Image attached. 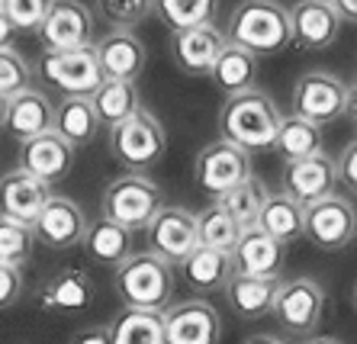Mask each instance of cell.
<instances>
[{
  "instance_id": "obj_50",
  "label": "cell",
  "mask_w": 357,
  "mask_h": 344,
  "mask_svg": "<svg viewBox=\"0 0 357 344\" xmlns=\"http://www.w3.org/2000/svg\"><path fill=\"white\" fill-rule=\"evenodd\" d=\"M0 7H3V0H0Z\"/></svg>"
},
{
  "instance_id": "obj_45",
  "label": "cell",
  "mask_w": 357,
  "mask_h": 344,
  "mask_svg": "<svg viewBox=\"0 0 357 344\" xmlns=\"http://www.w3.org/2000/svg\"><path fill=\"white\" fill-rule=\"evenodd\" d=\"M344 116H348V123L354 126V132H357V81L354 84H348V107H344Z\"/></svg>"
},
{
  "instance_id": "obj_34",
  "label": "cell",
  "mask_w": 357,
  "mask_h": 344,
  "mask_svg": "<svg viewBox=\"0 0 357 344\" xmlns=\"http://www.w3.org/2000/svg\"><path fill=\"white\" fill-rule=\"evenodd\" d=\"M219 13V0H155V17L171 29H193V26L213 23Z\"/></svg>"
},
{
  "instance_id": "obj_8",
  "label": "cell",
  "mask_w": 357,
  "mask_h": 344,
  "mask_svg": "<svg viewBox=\"0 0 357 344\" xmlns=\"http://www.w3.org/2000/svg\"><path fill=\"white\" fill-rule=\"evenodd\" d=\"M251 174V155L245 148H238L229 139H216L197 155L193 164V180L199 190H206L213 196L229 194L232 187H238L241 180H248Z\"/></svg>"
},
{
  "instance_id": "obj_44",
  "label": "cell",
  "mask_w": 357,
  "mask_h": 344,
  "mask_svg": "<svg viewBox=\"0 0 357 344\" xmlns=\"http://www.w3.org/2000/svg\"><path fill=\"white\" fill-rule=\"evenodd\" d=\"M332 7L338 10L341 23H351V26H357V0H332Z\"/></svg>"
},
{
  "instance_id": "obj_26",
  "label": "cell",
  "mask_w": 357,
  "mask_h": 344,
  "mask_svg": "<svg viewBox=\"0 0 357 344\" xmlns=\"http://www.w3.org/2000/svg\"><path fill=\"white\" fill-rule=\"evenodd\" d=\"M84 254L100 267H119L126 258H132V232L107 216L93 219L84 235Z\"/></svg>"
},
{
  "instance_id": "obj_47",
  "label": "cell",
  "mask_w": 357,
  "mask_h": 344,
  "mask_svg": "<svg viewBox=\"0 0 357 344\" xmlns=\"http://www.w3.org/2000/svg\"><path fill=\"white\" fill-rule=\"evenodd\" d=\"M303 344H341L338 338H328V335H312V338H306Z\"/></svg>"
},
{
  "instance_id": "obj_29",
  "label": "cell",
  "mask_w": 357,
  "mask_h": 344,
  "mask_svg": "<svg viewBox=\"0 0 357 344\" xmlns=\"http://www.w3.org/2000/svg\"><path fill=\"white\" fill-rule=\"evenodd\" d=\"M91 103L100 116V126L107 129L126 123V119L135 116L142 109V97L135 81H109V77L100 81V87L91 93Z\"/></svg>"
},
{
  "instance_id": "obj_42",
  "label": "cell",
  "mask_w": 357,
  "mask_h": 344,
  "mask_svg": "<svg viewBox=\"0 0 357 344\" xmlns=\"http://www.w3.org/2000/svg\"><path fill=\"white\" fill-rule=\"evenodd\" d=\"M68 344H113V341H109V328L107 325H91V328L75 331V338H71Z\"/></svg>"
},
{
  "instance_id": "obj_16",
  "label": "cell",
  "mask_w": 357,
  "mask_h": 344,
  "mask_svg": "<svg viewBox=\"0 0 357 344\" xmlns=\"http://www.w3.org/2000/svg\"><path fill=\"white\" fill-rule=\"evenodd\" d=\"M75 151H77L75 145L65 142L55 129H49V132H42L20 145V168L39 177L42 184L55 187L75 168Z\"/></svg>"
},
{
  "instance_id": "obj_37",
  "label": "cell",
  "mask_w": 357,
  "mask_h": 344,
  "mask_svg": "<svg viewBox=\"0 0 357 344\" xmlns=\"http://www.w3.org/2000/svg\"><path fill=\"white\" fill-rule=\"evenodd\" d=\"M97 13L113 29H132L155 13V0H97Z\"/></svg>"
},
{
  "instance_id": "obj_4",
  "label": "cell",
  "mask_w": 357,
  "mask_h": 344,
  "mask_svg": "<svg viewBox=\"0 0 357 344\" xmlns=\"http://www.w3.org/2000/svg\"><path fill=\"white\" fill-rule=\"evenodd\" d=\"M161 187L155 180H149L139 171H126L116 180H109L103 196H100V212L113 222H119L129 232L149 228V222L155 219V212L161 210Z\"/></svg>"
},
{
  "instance_id": "obj_1",
  "label": "cell",
  "mask_w": 357,
  "mask_h": 344,
  "mask_svg": "<svg viewBox=\"0 0 357 344\" xmlns=\"http://www.w3.org/2000/svg\"><path fill=\"white\" fill-rule=\"evenodd\" d=\"M280 109L271 100V93L261 87L241 91L235 97H225L219 109V135L245 148L248 155L274 151V139L280 129Z\"/></svg>"
},
{
  "instance_id": "obj_46",
  "label": "cell",
  "mask_w": 357,
  "mask_h": 344,
  "mask_svg": "<svg viewBox=\"0 0 357 344\" xmlns=\"http://www.w3.org/2000/svg\"><path fill=\"white\" fill-rule=\"evenodd\" d=\"M245 344H287V341H280V338H274V335H255V338H248Z\"/></svg>"
},
{
  "instance_id": "obj_33",
  "label": "cell",
  "mask_w": 357,
  "mask_h": 344,
  "mask_svg": "<svg viewBox=\"0 0 357 344\" xmlns=\"http://www.w3.org/2000/svg\"><path fill=\"white\" fill-rule=\"evenodd\" d=\"M267 196H271V194H267L264 180H258V177H248V180H241L238 187H232L229 194L216 196V203L235 219V222H238L241 228H248V226H258L261 210H264Z\"/></svg>"
},
{
  "instance_id": "obj_19",
  "label": "cell",
  "mask_w": 357,
  "mask_h": 344,
  "mask_svg": "<svg viewBox=\"0 0 357 344\" xmlns=\"http://www.w3.org/2000/svg\"><path fill=\"white\" fill-rule=\"evenodd\" d=\"M97 299V286L84 267H65L52 274L39 290V309L55 312V315H77L87 312Z\"/></svg>"
},
{
  "instance_id": "obj_2",
  "label": "cell",
  "mask_w": 357,
  "mask_h": 344,
  "mask_svg": "<svg viewBox=\"0 0 357 344\" xmlns=\"http://www.w3.org/2000/svg\"><path fill=\"white\" fill-rule=\"evenodd\" d=\"M225 36L229 42L255 52L258 58L280 55L287 45H293L290 7H283L277 0H241L229 13Z\"/></svg>"
},
{
  "instance_id": "obj_24",
  "label": "cell",
  "mask_w": 357,
  "mask_h": 344,
  "mask_svg": "<svg viewBox=\"0 0 357 344\" xmlns=\"http://www.w3.org/2000/svg\"><path fill=\"white\" fill-rule=\"evenodd\" d=\"M177 274L193 293L206 296V293H222L229 280L235 277V260L229 251H219V248H206L199 244L193 254L177 264Z\"/></svg>"
},
{
  "instance_id": "obj_48",
  "label": "cell",
  "mask_w": 357,
  "mask_h": 344,
  "mask_svg": "<svg viewBox=\"0 0 357 344\" xmlns=\"http://www.w3.org/2000/svg\"><path fill=\"white\" fill-rule=\"evenodd\" d=\"M7 100H10V97H3V93H0V129H3V116H7Z\"/></svg>"
},
{
  "instance_id": "obj_17",
  "label": "cell",
  "mask_w": 357,
  "mask_h": 344,
  "mask_svg": "<svg viewBox=\"0 0 357 344\" xmlns=\"http://www.w3.org/2000/svg\"><path fill=\"white\" fill-rule=\"evenodd\" d=\"M225 45H229V36L216 23L171 33V55H174L177 68L183 75H193V77L209 75Z\"/></svg>"
},
{
  "instance_id": "obj_25",
  "label": "cell",
  "mask_w": 357,
  "mask_h": 344,
  "mask_svg": "<svg viewBox=\"0 0 357 344\" xmlns=\"http://www.w3.org/2000/svg\"><path fill=\"white\" fill-rule=\"evenodd\" d=\"M235 274H251V277H280L277 270L283 264V244L274 242L261 226L241 228L238 242L232 248Z\"/></svg>"
},
{
  "instance_id": "obj_30",
  "label": "cell",
  "mask_w": 357,
  "mask_h": 344,
  "mask_svg": "<svg viewBox=\"0 0 357 344\" xmlns=\"http://www.w3.org/2000/svg\"><path fill=\"white\" fill-rule=\"evenodd\" d=\"M258 226L280 244H293L306 238V210L287 194H271L261 210Z\"/></svg>"
},
{
  "instance_id": "obj_41",
  "label": "cell",
  "mask_w": 357,
  "mask_h": 344,
  "mask_svg": "<svg viewBox=\"0 0 357 344\" xmlns=\"http://www.w3.org/2000/svg\"><path fill=\"white\" fill-rule=\"evenodd\" d=\"M338 180L348 187L351 194H357V139H351L338 155Z\"/></svg>"
},
{
  "instance_id": "obj_31",
  "label": "cell",
  "mask_w": 357,
  "mask_h": 344,
  "mask_svg": "<svg viewBox=\"0 0 357 344\" xmlns=\"http://www.w3.org/2000/svg\"><path fill=\"white\" fill-rule=\"evenodd\" d=\"M274 151L283 158V164L287 161H303V158H312V155H322V126L296 116V113H287L280 119V129H277Z\"/></svg>"
},
{
  "instance_id": "obj_3",
  "label": "cell",
  "mask_w": 357,
  "mask_h": 344,
  "mask_svg": "<svg viewBox=\"0 0 357 344\" xmlns=\"http://www.w3.org/2000/svg\"><path fill=\"white\" fill-rule=\"evenodd\" d=\"M174 264H167L155 251H142L126 258L113 274V290L126 302V309L165 312L174 306Z\"/></svg>"
},
{
  "instance_id": "obj_10",
  "label": "cell",
  "mask_w": 357,
  "mask_h": 344,
  "mask_svg": "<svg viewBox=\"0 0 357 344\" xmlns=\"http://www.w3.org/2000/svg\"><path fill=\"white\" fill-rule=\"evenodd\" d=\"M145 235H149V251L177 267L187 254L199 248L197 212H190L187 206H161L145 228Z\"/></svg>"
},
{
  "instance_id": "obj_43",
  "label": "cell",
  "mask_w": 357,
  "mask_h": 344,
  "mask_svg": "<svg viewBox=\"0 0 357 344\" xmlns=\"http://www.w3.org/2000/svg\"><path fill=\"white\" fill-rule=\"evenodd\" d=\"M17 26L10 23L7 17V10L0 7V49H13V42H17Z\"/></svg>"
},
{
  "instance_id": "obj_49",
  "label": "cell",
  "mask_w": 357,
  "mask_h": 344,
  "mask_svg": "<svg viewBox=\"0 0 357 344\" xmlns=\"http://www.w3.org/2000/svg\"><path fill=\"white\" fill-rule=\"evenodd\" d=\"M354 309H357V286H354Z\"/></svg>"
},
{
  "instance_id": "obj_12",
  "label": "cell",
  "mask_w": 357,
  "mask_h": 344,
  "mask_svg": "<svg viewBox=\"0 0 357 344\" xmlns=\"http://www.w3.org/2000/svg\"><path fill=\"white\" fill-rule=\"evenodd\" d=\"M36 36L45 52H71L93 45V10L84 0H55Z\"/></svg>"
},
{
  "instance_id": "obj_9",
  "label": "cell",
  "mask_w": 357,
  "mask_h": 344,
  "mask_svg": "<svg viewBox=\"0 0 357 344\" xmlns=\"http://www.w3.org/2000/svg\"><path fill=\"white\" fill-rule=\"evenodd\" d=\"M325 309V290L319 280L312 277H296V280H283L280 293L274 302V315L280 322V328H287L290 335L312 338V331L322 322Z\"/></svg>"
},
{
  "instance_id": "obj_32",
  "label": "cell",
  "mask_w": 357,
  "mask_h": 344,
  "mask_svg": "<svg viewBox=\"0 0 357 344\" xmlns=\"http://www.w3.org/2000/svg\"><path fill=\"white\" fill-rule=\"evenodd\" d=\"M113 344H167L165 341V312L149 309H123L109 322Z\"/></svg>"
},
{
  "instance_id": "obj_21",
  "label": "cell",
  "mask_w": 357,
  "mask_h": 344,
  "mask_svg": "<svg viewBox=\"0 0 357 344\" xmlns=\"http://www.w3.org/2000/svg\"><path fill=\"white\" fill-rule=\"evenodd\" d=\"M97 58L100 71L109 81H139V75L145 71V45L132 29H109L107 36H100Z\"/></svg>"
},
{
  "instance_id": "obj_11",
  "label": "cell",
  "mask_w": 357,
  "mask_h": 344,
  "mask_svg": "<svg viewBox=\"0 0 357 344\" xmlns=\"http://www.w3.org/2000/svg\"><path fill=\"white\" fill-rule=\"evenodd\" d=\"M306 238L322 251H344L357 238L354 206L338 194L306 206Z\"/></svg>"
},
{
  "instance_id": "obj_40",
  "label": "cell",
  "mask_w": 357,
  "mask_h": 344,
  "mask_svg": "<svg viewBox=\"0 0 357 344\" xmlns=\"http://www.w3.org/2000/svg\"><path fill=\"white\" fill-rule=\"evenodd\" d=\"M26 293V277L23 267H13V264H0V312L13 309Z\"/></svg>"
},
{
  "instance_id": "obj_35",
  "label": "cell",
  "mask_w": 357,
  "mask_h": 344,
  "mask_svg": "<svg viewBox=\"0 0 357 344\" xmlns=\"http://www.w3.org/2000/svg\"><path fill=\"white\" fill-rule=\"evenodd\" d=\"M197 232H199V244L232 254L235 242H238V235H241V226L219 203H213V206H206L203 212H197Z\"/></svg>"
},
{
  "instance_id": "obj_36",
  "label": "cell",
  "mask_w": 357,
  "mask_h": 344,
  "mask_svg": "<svg viewBox=\"0 0 357 344\" xmlns=\"http://www.w3.org/2000/svg\"><path fill=\"white\" fill-rule=\"evenodd\" d=\"M36 248V232L33 226L17 222V219L0 216V264H13L23 267L26 260L33 258Z\"/></svg>"
},
{
  "instance_id": "obj_15",
  "label": "cell",
  "mask_w": 357,
  "mask_h": 344,
  "mask_svg": "<svg viewBox=\"0 0 357 344\" xmlns=\"http://www.w3.org/2000/svg\"><path fill=\"white\" fill-rule=\"evenodd\" d=\"M87 216L77 206L75 200L68 196H55L45 203V210L39 212V219L33 222L36 242H42L52 251H68V248H77L84 244V235H87Z\"/></svg>"
},
{
  "instance_id": "obj_7",
  "label": "cell",
  "mask_w": 357,
  "mask_h": 344,
  "mask_svg": "<svg viewBox=\"0 0 357 344\" xmlns=\"http://www.w3.org/2000/svg\"><path fill=\"white\" fill-rule=\"evenodd\" d=\"M290 107L296 116L309 119L316 126H328V123L344 116L348 84L332 71H306L293 87Z\"/></svg>"
},
{
  "instance_id": "obj_18",
  "label": "cell",
  "mask_w": 357,
  "mask_h": 344,
  "mask_svg": "<svg viewBox=\"0 0 357 344\" xmlns=\"http://www.w3.org/2000/svg\"><path fill=\"white\" fill-rule=\"evenodd\" d=\"M293 45L303 52H322L338 39L341 17L332 0H296L290 7Z\"/></svg>"
},
{
  "instance_id": "obj_27",
  "label": "cell",
  "mask_w": 357,
  "mask_h": 344,
  "mask_svg": "<svg viewBox=\"0 0 357 344\" xmlns=\"http://www.w3.org/2000/svg\"><path fill=\"white\" fill-rule=\"evenodd\" d=\"M258 61L261 58L255 55V52L229 42L222 49V55L216 58L209 77H213V84H216L225 97H235V93L255 87V81H258Z\"/></svg>"
},
{
  "instance_id": "obj_23",
  "label": "cell",
  "mask_w": 357,
  "mask_h": 344,
  "mask_svg": "<svg viewBox=\"0 0 357 344\" xmlns=\"http://www.w3.org/2000/svg\"><path fill=\"white\" fill-rule=\"evenodd\" d=\"M280 277H251V274H235L229 286L222 290L229 309L241 322H258L274 312L277 293H280Z\"/></svg>"
},
{
  "instance_id": "obj_39",
  "label": "cell",
  "mask_w": 357,
  "mask_h": 344,
  "mask_svg": "<svg viewBox=\"0 0 357 344\" xmlns=\"http://www.w3.org/2000/svg\"><path fill=\"white\" fill-rule=\"evenodd\" d=\"M55 0H3L10 23L17 26V33H39L45 17Z\"/></svg>"
},
{
  "instance_id": "obj_22",
  "label": "cell",
  "mask_w": 357,
  "mask_h": 344,
  "mask_svg": "<svg viewBox=\"0 0 357 344\" xmlns=\"http://www.w3.org/2000/svg\"><path fill=\"white\" fill-rule=\"evenodd\" d=\"M55 126V107L42 91L29 87L23 93H13L7 100V116H3V132L17 139L20 145L49 132Z\"/></svg>"
},
{
  "instance_id": "obj_14",
  "label": "cell",
  "mask_w": 357,
  "mask_h": 344,
  "mask_svg": "<svg viewBox=\"0 0 357 344\" xmlns=\"http://www.w3.org/2000/svg\"><path fill=\"white\" fill-rule=\"evenodd\" d=\"M222 319L213 302L183 299L165 309V341L167 344H219Z\"/></svg>"
},
{
  "instance_id": "obj_28",
  "label": "cell",
  "mask_w": 357,
  "mask_h": 344,
  "mask_svg": "<svg viewBox=\"0 0 357 344\" xmlns=\"http://www.w3.org/2000/svg\"><path fill=\"white\" fill-rule=\"evenodd\" d=\"M55 132L71 142L75 148H84V145H91L93 139L100 135V116L97 109H93L91 97H65V100L55 107Z\"/></svg>"
},
{
  "instance_id": "obj_13",
  "label": "cell",
  "mask_w": 357,
  "mask_h": 344,
  "mask_svg": "<svg viewBox=\"0 0 357 344\" xmlns=\"http://www.w3.org/2000/svg\"><path fill=\"white\" fill-rule=\"evenodd\" d=\"M335 184H338V158H328L325 151L303 161H287L280 171V194L296 200L303 210L332 196Z\"/></svg>"
},
{
  "instance_id": "obj_20",
  "label": "cell",
  "mask_w": 357,
  "mask_h": 344,
  "mask_svg": "<svg viewBox=\"0 0 357 344\" xmlns=\"http://www.w3.org/2000/svg\"><path fill=\"white\" fill-rule=\"evenodd\" d=\"M49 200H52V187L42 184L39 177H33L29 171L13 168L0 177V216L33 226Z\"/></svg>"
},
{
  "instance_id": "obj_38",
  "label": "cell",
  "mask_w": 357,
  "mask_h": 344,
  "mask_svg": "<svg viewBox=\"0 0 357 344\" xmlns=\"http://www.w3.org/2000/svg\"><path fill=\"white\" fill-rule=\"evenodd\" d=\"M33 81V68L20 55L17 49H0V93L13 97V93L29 91Z\"/></svg>"
},
{
  "instance_id": "obj_5",
  "label": "cell",
  "mask_w": 357,
  "mask_h": 344,
  "mask_svg": "<svg viewBox=\"0 0 357 344\" xmlns=\"http://www.w3.org/2000/svg\"><path fill=\"white\" fill-rule=\"evenodd\" d=\"M167 151V132L155 113L139 109L135 116L109 129V155L129 171H145L158 164Z\"/></svg>"
},
{
  "instance_id": "obj_6",
  "label": "cell",
  "mask_w": 357,
  "mask_h": 344,
  "mask_svg": "<svg viewBox=\"0 0 357 344\" xmlns=\"http://www.w3.org/2000/svg\"><path fill=\"white\" fill-rule=\"evenodd\" d=\"M39 75L45 84L59 87L65 97H91L103 81L97 45H84V49L71 52H45L39 61Z\"/></svg>"
}]
</instances>
